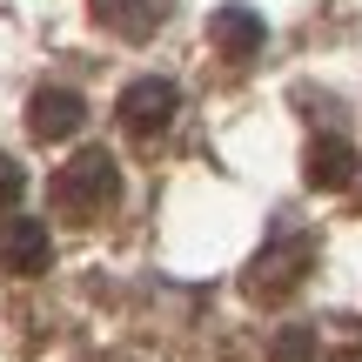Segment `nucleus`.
<instances>
[{
  "label": "nucleus",
  "mask_w": 362,
  "mask_h": 362,
  "mask_svg": "<svg viewBox=\"0 0 362 362\" xmlns=\"http://www.w3.org/2000/svg\"><path fill=\"white\" fill-rule=\"evenodd\" d=\"M175 107H181L175 81H161V74H141V81H128V88H121V101H115V121L134 134V141H155V134H168Z\"/></svg>",
  "instance_id": "3"
},
{
  "label": "nucleus",
  "mask_w": 362,
  "mask_h": 362,
  "mask_svg": "<svg viewBox=\"0 0 362 362\" xmlns=\"http://www.w3.org/2000/svg\"><path fill=\"white\" fill-rule=\"evenodd\" d=\"M88 7H94V21H101L107 34H121V40H148L168 21V0H88Z\"/></svg>",
  "instance_id": "8"
},
{
  "label": "nucleus",
  "mask_w": 362,
  "mask_h": 362,
  "mask_svg": "<svg viewBox=\"0 0 362 362\" xmlns=\"http://www.w3.org/2000/svg\"><path fill=\"white\" fill-rule=\"evenodd\" d=\"M309 269H315V242H309L302 228H282V235H275V242L242 269V288H248L255 302H282V296H296V288H302V275H309Z\"/></svg>",
  "instance_id": "2"
},
{
  "label": "nucleus",
  "mask_w": 362,
  "mask_h": 362,
  "mask_svg": "<svg viewBox=\"0 0 362 362\" xmlns=\"http://www.w3.org/2000/svg\"><path fill=\"white\" fill-rule=\"evenodd\" d=\"M47 262H54L47 221H34V215H7L0 221V269L7 275H40Z\"/></svg>",
  "instance_id": "4"
},
{
  "label": "nucleus",
  "mask_w": 362,
  "mask_h": 362,
  "mask_svg": "<svg viewBox=\"0 0 362 362\" xmlns=\"http://www.w3.org/2000/svg\"><path fill=\"white\" fill-rule=\"evenodd\" d=\"M21 194H27L21 161H13V155H0V215H13V208H21Z\"/></svg>",
  "instance_id": "9"
},
{
  "label": "nucleus",
  "mask_w": 362,
  "mask_h": 362,
  "mask_svg": "<svg viewBox=\"0 0 362 362\" xmlns=\"http://www.w3.org/2000/svg\"><path fill=\"white\" fill-rule=\"evenodd\" d=\"M309 349H315V329H288L275 342V362H309Z\"/></svg>",
  "instance_id": "10"
},
{
  "label": "nucleus",
  "mask_w": 362,
  "mask_h": 362,
  "mask_svg": "<svg viewBox=\"0 0 362 362\" xmlns=\"http://www.w3.org/2000/svg\"><path fill=\"white\" fill-rule=\"evenodd\" d=\"M302 175H309V188L342 194V188H356V181H362V161H356V148L342 141V134H315L309 155H302Z\"/></svg>",
  "instance_id": "7"
},
{
  "label": "nucleus",
  "mask_w": 362,
  "mask_h": 362,
  "mask_svg": "<svg viewBox=\"0 0 362 362\" xmlns=\"http://www.w3.org/2000/svg\"><path fill=\"white\" fill-rule=\"evenodd\" d=\"M81 121H88V101L74 88H34V101H27V134L34 141H67V134H81Z\"/></svg>",
  "instance_id": "6"
},
{
  "label": "nucleus",
  "mask_w": 362,
  "mask_h": 362,
  "mask_svg": "<svg viewBox=\"0 0 362 362\" xmlns=\"http://www.w3.org/2000/svg\"><path fill=\"white\" fill-rule=\"evenodd\" d=\"M208 40H215V54L228 67H242V61H255V54H262L269 27H262L255 7H215V13H208Z\"/></svg>",
  "instance_id": "5"
},
{
  "label": "nucleus",
  "mask_w": 362,
  "mask_h": 362,
  "mask_svg": "<svg viewBox=\"0 0 362 362\" xmlns=\"http://www.w3.org/2000/svg\"><path fill=\"white\" fill-rule=\"evenodd\" d=\"M47 194H54V215H61V221L88 228V221L115 215V202H121V168H115L107 148H81L67 168H54Z\"/></svg>",
  "instance_id": "1"
}]
</instances>
